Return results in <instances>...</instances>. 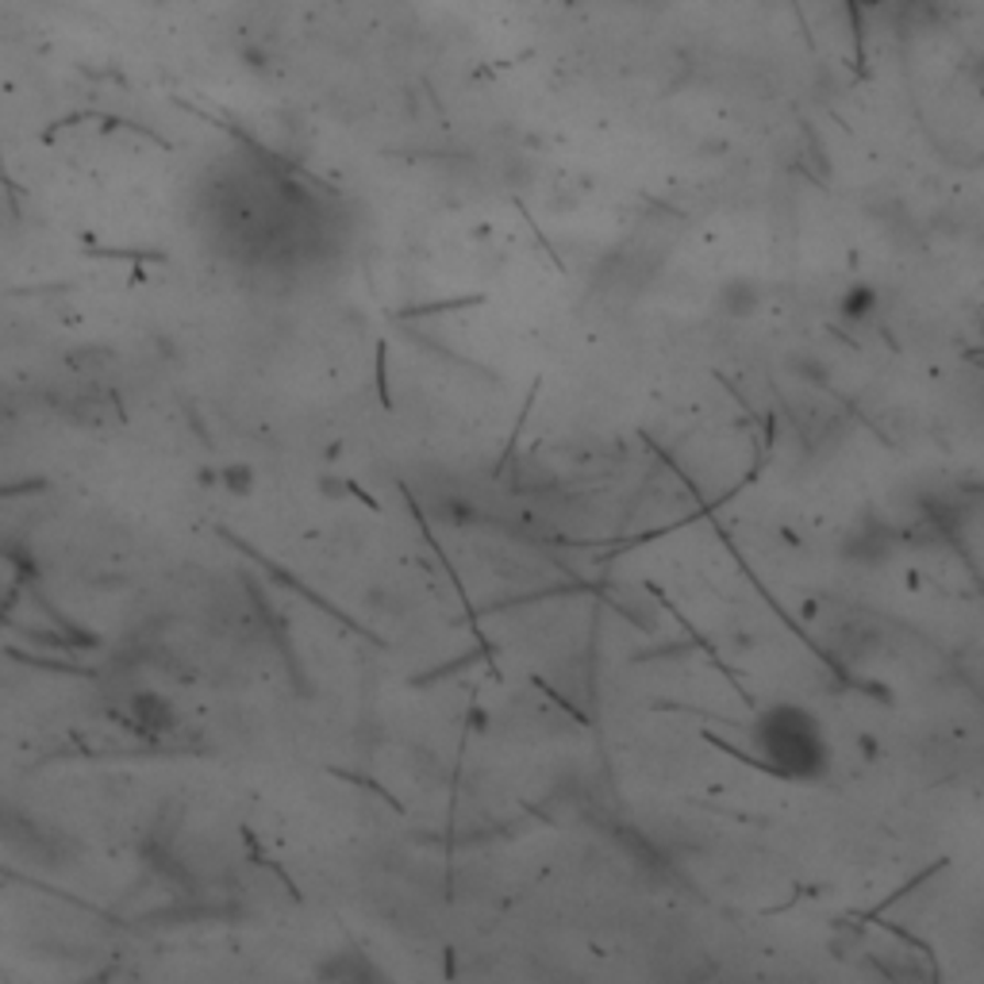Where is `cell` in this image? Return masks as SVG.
Instances as JSON below:
<instances>
[{
    "mask_svg": "<svg viewBox=\"0 0 984 984\" xmlns=\"http://www.w3.org/2000/svg\"><path fill=\"white\" fill-rule=\"evenodd\" d=\"M205 193V223L212 228L216 250L254 273H262V265L288 262L293 247H300L293 231L316 212L308 182L250 151L247 158H231L212 170Z\"/></svg>",
    "mask_w": 984,
    "mask_h": 984,
    "instance_id": "cell-1",
    "label": "cell"
},
{
    "mask_svg": "<svg viewBox=\"0 0 984 984\" xmlns=\"http://www.w3.org/2000/svg\"><path fill=\"white\" fill-rule=\"evenodd\" d=\"M750 754L765 773L788 785H819L834 762L831 731L800 700H773L750 720Z\"/></svg>",
    "mask_w": 984,
    "mask_h": 984,
    "instance_id": "cell-2",
    "label": "cell"
},
{
    "mask_svg": "<svg viewBox=\"0 0 984 984\" xmlns=\"http://www.w3.org/2000/svg\"><path fill=\"white\" fill-rule=\"evenodd\" d=\"M881 308H885V293H881L873 281H850V285L839 293V300H834L839 319L842 324H850V327L873 324V319L881 316Z\"/></svg>",
    "mask_w": 984,
    "mask_h": 984,
    "instance_id": "cell-3",
    "label": "cell"
},
{
    "mask_svg": "<svg viewBox=\"0 0 984 984\" xmlns=\"http://www.w3.org/2000/svg\"><path fill=\"white\" fill-rule=\"evenodd\" d=\"M720 304H723L728 316L742 319V316H754L757 304H762V293H757L754 281H728L723 293H720Z\"/></svg>",
    "mask_w": 984,
    "mask_h": 984,
    "instance_id": "cell-4",
    "label": "cell"
}]
</instances>
